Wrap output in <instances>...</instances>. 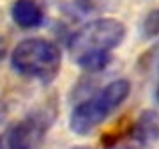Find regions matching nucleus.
<instances>
[{
    "mask_svg": "<svg viewBox=\"0 0 159 149\" xmlns=\"http://www.w3.org/2000/svg\"><path fill=\"white\" fill-rule=\"evenodd\" d=\"M131 94V82L119 78L106 84L101 91L92 98L81 101L71 110L69 115V130L78 135L87 137L97 126H101Z\"/></svg>",
    "mask_w": 159,
    "mask_h": 149,
    "instance_id": "nucleus-1",
    "label": "nucleus"
},
{
    "mask_svg": "<svg viewBox=\"0 0 159 149\" xmlns=\"http://www.w3.org/2000/svg\"><path fill=\"white\" fill-rule=\"evenodd\" d=\"M11 66L23 78L50 84L62 68V52L55 43L44 37H29L14 46Z\"/></svg>",
    "mask_w": 159,
    "mask_h": 149,
    "instance_id": "nucleus-2",
    "label": "nucleus"
},
{
    "mask_svg": "<svg viewBox=\"0 0 159 149\" xmlns=\"http://www.w3.org/2000/svg\"><path fill=\"white\" fill-rule=\"evenodd\" d=\"M125 39V25L117 18H99L71 34L67 43L71 57L87 52H111Z\"/></svg>",
    "mask_w": 159,
    "mask_h": 149,
    "instance_id": "nucleus-3",
    "label": "nucleus"
},
{
    "mask_svg": "<svg viewBox=\"0 0 159 149\" xmlns=\"http://www.w3.org/2000/svg\"><path fill=\"white\" fill-rule=\"evenodd\" d=\"M51 117L48 112L35 110L27 115L23 121L16 123L7 133V146L9 147H34L43 140L46 130L51 124Z\"/></svg>",
    "mask_w": 159,
    "mask_h": 149,
    "instance_id": "nucleus-4",
    "label": "nucleus"
},
{
    "mask_svg": "<svg viewBox=\"0 0 159 149\" xmlns=\"http://www.w3.org/2000/svg\"><path fill=\"white\" fill-rule=\"evenodd\" d=\"M11 14L14 23L21 29H37L46 20L44 4L41 0H14Z\"/></svg>",
    "mask_w": 159,
    "mask_h": 149,
    "instance_id": "nucleus-5",
    "label": "nucleus"
},
{
    "mask_svg": "<svg viewBox=\"0 0 159 149\" xmlns=\"http://www.w3.org/2000/svg\"><path fill=\"white\" fill-rule=\"evenodd\" d=\"M131 138L140 146H148L159 140V112L143 110L129 130Z\"/></svg>",
    "mask_w": 159,
    "mask_h": 149,
    "instance_id": "nucleus-6",
    "label": "nucleus"
},
{
    "mask_svg": "<svg viewBox=\"0 0 159 149\" xmlns=\"http://www.w3.org/2000/svg\"><path fill=\"white\" fill-rule=\"evenodd\" d=\"M81 69H85L89 73H99L102 69H106L111 62V53L110 52H87L81 53L78 57L73 59Z\"/></svg>",
    "mask_w": 159,
    "mask_h": 149,
    "instance_id": "nucleus-7",
    "label": "nucleus"
},
{
    "mask_svg": "<svg viewBox=\"0 0 159 149\" xmlns=\"http://www.w3.org/2000/svg\"><path fill=\"white\" fill-rule=\"evenodd\" d=\"M140 34L143 39H154L159 37V9H154L143 18L140 25Z\"/></svg>",
    "mask_w": 159,
    "mask_h": 149,
    "instance_id": "nucleus-8",
    "label": "nucleus"
},
{
    "mask_svg": "<svg viewBox=\"0 0 159 149\" xmlns=\"http://www.w3.org/2000/svg\"><path fill=\"white\" fill-rule=\"evenodd\" d=\"M74 7L81 11L83 14H90V12H97L104 7V0H73Z\"/></svg>",
    "mask_w": 159,
    "mask_h": 149,
    "instance_id": "nucleus-9",
    "label": "nucleus"
},
{
    "mask_svg": "<svg viewBox=\"0 0 159 149\" xmlns=\"http://www.w3.org/2000/svg\"><path fill=\"white\" fill-rule=\"evenodd\" d=\"M2 57H6V43L0 39V59Z\"/></svg>",
    "mask_w": 159,
    "mask_h": 149,
    "instance_id": "nucleus-10",
    "label": "nucleus"
},
{
    "mask_svg": "<svg viewBox=\"0 0 159 149\" xmlns=\"http://www.w3.org/2000/svg\"><path fill=\"white\" fill-rule=\"evenodd\" d=\"M154 98H156V101L159 103V85L156 87V92H154Z\"/></svg>",
    "mask_w": 159,
    "mask_h": 149,
    "instance_id": "nucleus-11",
    "label": "nucleus"
}]
</instances>
